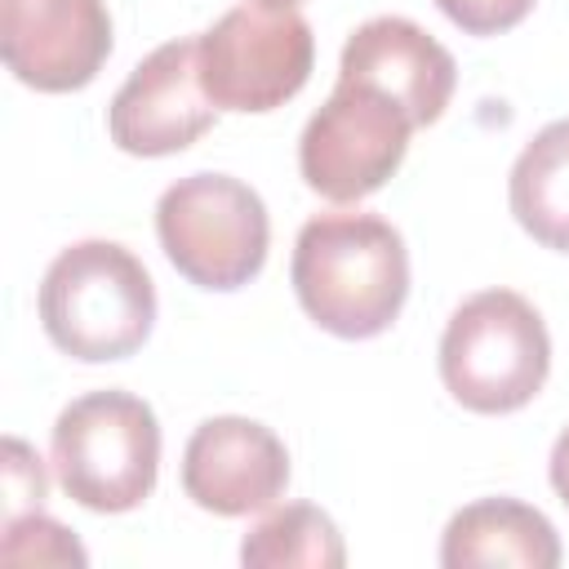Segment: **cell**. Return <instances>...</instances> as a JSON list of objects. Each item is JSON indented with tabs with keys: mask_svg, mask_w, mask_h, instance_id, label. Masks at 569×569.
Instances as JSON below:
<instances>
[{
	"mask_svg": "<svg viewBox=\"0 0 569 569\" xmlns=\"http://www.w3.org/2000/svg\"><path fill=\"white\" fill-rule=\"evenodd\" d=\"M302 311L338 338L391 329L409 293V253L378 213H320L302 222L289 267Z\"/></svg>",
	"mask_w": 569,
	"mask_h": 569,
	"instance_id": "obj_1",
	"label": "cell"
},
{
	"mask_svg": "<svg viewBox=\"0 0 569 569\" xmlns=\"http://www.w3.org/2000/svg\"><path fill=\"white\" fill-rule=\"evenodd\" d=\"M156 320V284L147 267L116 240H80L62 249L40 280V325L58 351L76 360L133 356Z\"/></svg>",
	"mask_w": 569,
	"mask_h": 569,
	"instance_id": "obj_2",
	"label": "cell"
},
{
	"mask_svg": "<svg viewBox=\"0 0 569 569\" xmlns=\"http://www.w3.org/2000/svg\"><path fill=\"white\" fill-rule=\"evenodd\" d=\"M551 369V338L533 302L511 289L471 293L445 325L440 378L471 413L525 409Z\"/></svg>",
	"mask_w": 569,
	"mask_h": 569,
	"instance_id": "obj_3",
	"label": "cell"
},
{
	"mask_svg": "<svg viewBox=\"0 0 569 569\" xmlns=\"http://www.w3.org/2000/svg\"><path fill=\"white\" fill-rule=\"evenodd\" d=\"M53 471L89 511H133L160 471V422L142 396L89 391L53 422Z\"/></svg>",
	"mask_w": 569,
	"mask_h": 569,
	"instance_id": "obj_4",
	"label": "cell"
},
{
	"mask_svg": "<svg viewBox=\"0 0 569 569\" xmlns=\"http://www.w3.org/2000/svg\"><path fill=\"white\" fill-rule=\"evenodd\" d=\"M164 258L200 289H240L267 262V204L231 173L178 178L156 204Z\"/></svg>",
	"mask_w": 569,
	"mask_h": 569,
	"instance_id": "obj_5",
	"label": "cell"
},
{
	"mask_svg": "<svg viewBox=\"0 0 569 569\" xmlns=\"http://www.w3.org/2000/svg\"><path fill=\"white\" fill-rule=\"evenodd\" d=\"M200 40V84L222 111L284 107L311 76L316 36L293 4L244 0L227 9Z\"/></svg>",
	"mask_w": 569,
	"mask_h": 569,
	"instance_id": "obj_6",
	"label": "cell"
},
{
	"mask_svg": "<svg viewBox=\"0 0 569 569\" xmlns=\"http://www.w3.org/2000/svg\"><path fill=\"white\" fill-rule=\"evenodd\" d=\"M409 129L413 120L382 89L338 80L298 138V169L325 200H365L400 169Z\"/></svg>",
	"mask_w": 569,
	"mask_h": 569,
	"instance_id": "obj_7",
	"label": "cell"
},
{
	"mask_svg": "<svg viewBox=\"0 0 569 569\" xmlns=\"http://www.w3.org/2000/svg\"><path fill=\"white\" fill-rule=\"evenodd\" d=\"M200 40L182 36L151 49L107 107L111 142L129 156H173L187 151L204 129H213V102L200 84Z\"/></svg>",
	"mask_w": 569,
	"mask_h": 569,
	"instance_id": "obj_8",
	"label": "cell"
},
{
	"mask_svg": "<svg viewBox=\"0 0 569 569\" xmlns=\"http://www.w3.org/2000/svg\"><path fill=\"white\" fill-rule=\"evenodd\" d=\"M4 67L40 89H84L111 53V18L102 0H0Z\"/></svg>",
	"mask_w": 569,
	"mask_h": 569,
	"instance_id": "obj_9",
	"label": "cell"
},
{
	"mask_svg": "<svg viewBox=\"0 0 569 569\" xmlns=\"http://www.w3.org/2000/svg\"><path fill=\"white\" fill-rule=\"evenodd\" d=\"M289 453L280 436L253 418H209L182 449V489L213 516H249L280 502Z\"/></svg>",
	"mask_w": 569,
	"mask_h": 569,
	"instance_id": "obj_10",
	"label": "cell"
},
{
	"mask_svg": "<svg viewBox=\"0 0 569 569\" xmlns=\"http://www.w3.org/2000/svg\"><path fill=\"white\" fill-rule=\"evenodd\" d=\"M338 80L382 89L391 102L405 107V116L418 129L440 120V111L449 107L458 67H453V53L436 36H427L418 22L382 13L351 31V40L342 44Z\"/></svg>",
	"mask_w": 569,
	"mask_h": 569,
	"instance_id": "obj_11",
	"label": "cell"
},
{
	"mask_svg": "<svg viewBox=\"0 0 569 569\" xmlns=\"http://www.w3.org/2000/svg\"><path fill=\"white\" fill-rule=\"evenodd\" d=\"M440 565L445 569H480V565L556 569L560 538L538 507L516 498H480L445 525Z\"/></svg>",
	"mask_w": 569,
	"mask_h": 569,
	"instance_id": "obj_12",
	"label": "cell"
},
{
	"mask_svg": "<svg viewBox=\"0 0 569 569\" xmlns=\"http://www.w3.org/2000/svg\"><path fill=\"white\" fill-rule=\"evenodd\" d=\"M511 213L547 249L569 253V120L538 129L511 164Z\"/></svg>",
	"mask_w": 569,
	"mask_h": 569,
	"instance_id": "obj_13",
	"label": "cell"
},
{
	"mask_svg": "<svg viewBox=\"0 0 569 569\" xmlns=\"http://www.w3.org/2000/svg\"><path fill=\"white\" fill-rule=\"evenodd\" d=\"M240 560L249 569H280V565H302V569H338L347 560L342 533L333 529V520L311 507V502H293L271 511L262 525H253L240 542Z\"/></svg>",
	"mask_w": 569,
	"mask_h": 569,
	"instance_id": "obj_14",
	"label": "cell"
},
{
	"mask_svg": "<svg viewBox=\"0 0 569 569\" xmlns=\"http://www.w3.org/2000/svg\"><path fill=\"white\" fill-rule=\"evenodd\" d=\"M0 556L9 565H84V547L58 520H49L40 511L4 520Z\"/></svg>",
	"mask_w": 569,
	"mask_h": 569,
	"instance_id": "obj_15",
	"label": "cell"
},
{
	"mask_svg": "<svg viewBox=\"0 0 569 569\" xmlns=\"http://www.w3.org/2000/svg\"><path fill=\"white\" fill-rule=\"evenodd\" d=\"M44 493H49L44 462L36 458L31 445H22L18 436H9L4 440V520H18V516L40 511Z\"/></svg>",
	"mask_w": 569,
	"mask_h": 569,
	"instance_id": "obj_16",
	"label": "cell"
},
{
	"mask_svg": "<svg viewBox=\"0 0 569 569\" xmlns=\"http://www.w3.org/2000/svg\"><path fill=\"white\" fill-rule=\"evenodd\" d=\"M436 9L467 36H498L516 27L533 9V0H436Z\"/></svg>",
	"mask_w": 569,
	"mask_h": 569,
	"instance_id": "obj_17",
	"label": "cell"
},
{
	"mask_svg": "<svg viewBox=\"0 0 569 569\" xmlns=\"http://www.w3.org/2000/svg\"><path fill=\"white\" fill-rule=\"evenodd\" d=\"M551 489L565 498V507H569V427L556 436V445H551Z\"/></svg>",
	"mask_w": 569,
	"mask_h": 569,
	"instance_id": "obj_18",
	"label": "cell"
},
{
	"mask_svg": "<svg viewBox=\"0 0 569 569\" xmlns=\"http://www.w3.org/2000/svg\"><path fill=\"white\" fill-rule=\"evenodd\" d=\"M276 4H293V0H276Z\"/></svg>",
	"mask_w": 569,
	"mask_h": 569,
	"instance_id": "obj_19",
	"label": "cell"
}]
</instances>
